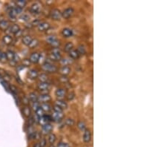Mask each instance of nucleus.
<instances>
[{
	"instance_id": "obj_9",
	"label": "nucleus",
	"mask_w": 167,
	"mask_h": 147,
	"mask_svg": "<svg viewBox=\"0 0 167 147\" xmlns=\"http://www.w3.org/2000/svg\"><path fill=\"white\" fill-rule=\"evenodd\" d=\"M83 141L85 143H89L91 140V133L89 129H85L83 134Z\"/></svg>"
},
{
	"instance_id": "obj_38",
	"label": "nucleus",
	"mask_w": 167,
	"mask_h": 147,
	"mask_svg": "<svg viewBox=\"0 0 167 147\" xmlns=\"http://www.w3.org/2000/svg\"><path fill=\"white\" fill-rule=\"evenodd\" d=\"M60 63H61V65H63V66H66V65H69L70 61L68 59H66V58H63V59L61 58V59H60Z\"/></svg>"
},
{
	"instance_id": "obj_37",
	"label": "nucleus",
	"mask_w": 167,
	"mask_h": 147,
	"mask_svg": "<svg viewBox=\"0 0 167 147\" xmlns=\"http://www.w3.org/2000/svg\"><path fill=\"white\" fill-rule=\"evenodd\" d=\"M56 39H57L55 36H49V37H48L46 38V42L48 44H51V42H53Z\"/></svg>"
},
{
	"instance_id": "obj_12",
	"label": "nucleus",
	"mask_w": 167,
	"mask_h": 147,
	"mask_svg": "<svg viewBox=\"0 0 167 147\" xmlns=\"http://www.w3.org/2000/svg\"><path fill=\"white\" fill-rule=\"evenodd\" d=\"M71 72V68L69 65H66V66H63L60 69V73L63 76H67L70 74Z\"/></svg>"
},
{
	"instance_id": "obj_53",
	"label": "nucleus",
	"mask_w": 167,
	"mask_h": 147,
	"mask_svg": "<svg viewBox=\"0 0 167 147\" xmlns=\"http://www.w3.org/2000/svg\"><path fill=\"white\" fill-rule=\"evenodd\" d=\"M49 147H55V146H53V145H51Z\"/></svg>"
},
{
	"instance_id": "obj_10",
	"label": "nucleus",
	"mask_w": 167,
	"mask_h": 147,
	"mask_svg": "<svg viewBox=\"0 0 167 147\" xmlns=\"http://www.w3.org/2000/svg\"><path fill=\"white\" fill-rule=\"evenodd\" d=\"M39 31H46L50 28V24L48 22H41L37 26Z\"/></svg>"
},
{
	"instance_id": "obj_31",
	"label": "nucleus",
	"mask_w": 167,
	"mask_h": 147,
	"mask_svg": "<svg viewBox=\"0 0 167 147\" xmlns=\"http://www.w3.org/2000/svg\"><path fill=\"white\" fill-rule=\"evenodd\" d=\"M0 62H2V63H5V62H8V58H7L6 53L2 52V53L0 55Z\"/></svg>"
},
{
	"instance_id": "obj_28",
	"label": "nucleus",
	"mask_w": 167,
	"mask_h": 147,
	"mask_svg": "<svg viewBox=\"0 0 167 147\" xmlns=\"http://www.w3.org/2000/svg\"><path fill=\"white\" fill-rule=\"evenodd\" d=\"M38 78L41 83H46L48 80V77L46 74H41L40 75L38 76Z\"/></svg>"
},
{
	"instance_id": "obj_13",
	"label": "nucleus",
	"mask_w": 167,
	"mask_h": 147,
	"mask_svg": "<svg viewBox=\"0 0 167 147\" xmlns=\"http://www.w3.org/2000/svg\"><path fill=\"white\" fill-rule=\"evenodd\" d=\"M2 41H3V42L5 43V45H10L13 44V42H14V40H13L12 37H11V35H8V34H7V35H5L3 37V38H2Z\"/></svg>"
},
{
	"instance_id": "obj_48",
	"label": "nucleus",
	"mask_w": 167,
	"mask_h": 147,
	"mask_svg": "<svg viewBox=\"0 0 167 147\" xmlns=\"http://www.w3.org/2000/svg\"><path fill=\"white\" fill-rule=\"evenodd\" d=\"M21 19H23V20H24V21H28V19H29V16H28L27 14H23V15H22Z\"/></svg>"
},
{
	"instance_id": "obj_15",
	"label": "nucleus",
	"mask_w": 167,
	"mask_h": 147,
	"mask_svg": "<svg viewBox=\"0 0 167 147\" xmlns=\"http://www.w3.org/2000/svg\"><path fill=\"white\" fill-rule=\"evenodd\" d=\"M10 23L7 20H2L0 21V29L2 31H7L8 28H9Z\"/></svg>"
},
{
	"instance_id": "obj_41",
	"label": "nucleus",
	"mask_w": 167,
	"mask_h": 147,
	"mask_svg": "<svg viewBox=\"0 0 167 147\" xmlns=\"http://www.w3.org/2000/svg\"><path fill=\"white\" fill-rule=\"evenodd\" d=\"M63 109H62L60 107L57 106V105H54V111H56V112H60V113H63Z\"/></svg>"
},
{
	"instance_id": "obj_6",
	"label": "nucleus",
	"mask_w": 167,
	"mask_h": 147,
	"mask_svg": "<svg viewBox=\"0 0 167 147\" xmlns=\"http://www.w3.org/2000/svg\"><path fill=\"white\" fill-rule=\"evenodd\" d=\"M51 96L49 94H41L40 96L38 97V102H41V103H47L51 100Z\"/></svg>"
},
{
	"instance_id": "obj_16",
	"label": "nucleus",
	"mask_w": 167,
	"mask_h": 147,
	"mask_svg": "<svg viewBox=\"0 0 167 147\" xmlns=\"http://www.w3.org/2000/svg\"><path fill=\"white\" fill-rule=\"evenodd\" d=\"M55 105H57V106L60 107L62 109H66V108H67L68 107L67 103H66L64 100H63V99H57V100H56Z\"/></svg>"
},
{
	"instance_id": "obj_34",
	"label": "nucleus",
	"mask_w": 167,
	"mask_h": 147,
	"mask_svg": "<svg viewBox=\"0 0 167 147\" xmlns=\"http://www.w3.org/2000/svg\"><path fill=\"white\" fill-rule=\"evenodd\" d=\"M65 123H66V126H72L74 125L75 122L73 119H71V118H67L66 120H65Z\"/></svg>"
},
{
	"instance_id": "obj_19",
	"label": "nucleus",
	"mask_w": 167,
	"mask_h": 147,
	"mask_svg": "<svg viewBox=\"0 0 167 147\" xmlns=\"http://www.w3.org/2000/svg\"><path fill=\"white\" fill-rule=\"evenodd\" d=\"M23 114L25 117H30L31 115V110L29 108V106L26 105L25 107H23Z\"/></svg>"
},
{
	"instance_id": "obj_3",
	"label": "nucleus",
	"mask_w": 167,
	"mask_h": 147,
	"mask_svg": "<svg viewBox=\"0 0 167 147\" xmlns=\"http://www.w3.org/2000/svg\"><path fill=\"white\" fill-rule=\"evenodd\" d=\"M20 30V26L18 25H17V24H14V25L9 26V28L7 30V33L8 34V35H11V34H14L15 35Z\"/></svg>"
},
{
	"instance_id": "obj_4",
	"label": "nucleus",
	"mask_w": 167,
	"mask_h": 147,
	"mask_svg": "<svg viewBox=\"0 0 167 147\" xmlns=\"http://www.w3.org/2000/svg\"><path fill=\"white\" fill-rule=\"evenodd\" d=\"M74 9L72 8V7H68V8H66V9H65L64 10V11L62 13V17H63L64 19H69V18L71 17V16L73 15V13H74Z\"/></svg>"
},
{
	"instance_id": "obj_43",
	"label": "nucleus",
	"mask_w": 167,
	"mask_h": 147,
	"mask_svg": "<svg viewBox=\"0 0 167 147\" xmlns=\"http://www.w3.org/2000/svg\"><path fill=\"white\" fill-rule=\"evenodd\" d=\"M46 143H47V141L45 139H42L41 140L40 143H39V145H40L41 147H45V146H46Z\"/></svg>"
},
{
	"instance_id": "obj_51",
	"label": "nucleus",
	"mask_w": 167,
	"mask_h": 147,
	"mask_svg": "<svg viewBox=\"0 0 167 147\" xmlns=\"http://www.w3.org/2000/svg\"><path fill=\"white\" fill-rule=\"evenodd\" d=\"M9 63H10V65H12V66H14V65H16L17 62H16L14 60H11V61H9Z\"/></svg>"
},
{
	"instance_id": "obj_46",
	"label": "nucleus",
	"mask_w": 167,
	"mask_h": 147,
	"mask_svg": "<svg viewBox=\"0 0 167 147\" xmlns=\"http://www.w3.org/2000/svg\"><path fill=\"white\" fill-rule=\"evenodd\" d=\"M60 81L63 82V83H67V82L69 81L67 79V77H66V76H62V77L60 78Z\"/></svg>"
},
{
	"instance_id": "obj_39",
	"label": "nucleus",
	"mask_w": 167,
	"mask_h": 147,
	"mask_svg": "<svg viewBox=\"0 0 167 147\" xmlns=\"http://www.w3.org/2000/svg\"><path fill=\"white\" fill-rule=\"evenodd\" d=\"M50 45H51L54 48H58L59 46L60 45V42L59 41L58 39H56V40H54L53 42H51Z\"/></svg>"
},
{
	"instance_id": "obj_33",
	"label": "nucleus",
	"mask_w": 167,
	"mask_h": 147,
	"mask_svg": "<svg viewBox=\"0 0 167 147\" xmlns=\"http://www.w3.org/2000/svg\"><path fill=\"white\" fill-rule=\"evenodd\" d=\"M38 44H39V41L36 39H33V40H32L31 44L28 45V47L30 48H34L35 47H36L38 45Z\"/></svg>"
},
{
	"instance_id": "obj_11",
	"label": "nucleus",
	"mask_w": 167,
	"mask_h": 147,
	"mask_svg": "<svg viewBox=\"0 0 167 147\" xmlns=\"http://www.w3.org/2000/svg\"><path fill=\"white\" fill-rule=\"evenodd\" d=\"M52 129H53V126L52 125L50 124V123H47V124L44 125V126H42V133L45 134V135L51 133V132L52 131Z\"/></svg>"
},
{
	"instance_id": "obj_26",
	"label": "nucleus",
	"mask_w": 167,
	"mask_h": 147,
	"mask_svg": "<svg viewBox=\"0 0 167 147\" xmlns=\"http://www.w3.org/2000/svg\"><path fill=\"white\" fill-rule=\"evenodd\" d=\"M73 48H74V44L72 42H69L66 43V45H65L64 50L66 52H69Z\"/></svg>"
},
{
	"instance_id": "obj_7",
	"label": "nucleus",
	"mask_w": 167,
	"mask_h": 147,
	"mask_svg": "<svg viewBox=\"0 0 167 147\" xmlns=\"http://www.w3.org/2000/svg\"><path fill=\"white\" fill-rule=\"evenodd\" d=\"M63 117H64V115H63V113L56 112V111H54L52 115H51L52 120H54V121H57V122L61 121V120H63Z\"/></svg>"
},
{
	"instance_id": "obj_54",
	"label": "nucleus",
	"mask_w": 167,
	"mask_h": 147,
	"mask_svg": "<svg viewBox=\"0 0 167 147\" xmlns=\"http://www.w3.org/2000/svg\"><path fill=\"white\" fill-rule=\"evenodd\" d=\"M1 53H2V52H1V50H0V55H1Z\"/></svg>"
},
{
	"instance_id": "obj_50",
	"label": "nucleus",
	"mask_w": 167,
	"mask_h": 147,
	"mask_svg": "<svg viewBox=\"0 0 167 147\" xmlns=\"http://www.w3.org/2000/svg\"><path fill=\"white\" fill-rule=\"evenodd\" d=\"M30 60L29 59H25L24 60V66H28L30 65Z\"/></svg>"
},
{
	"instance_id": "obj_42",
	"label": "nucleus",
	"mask_w": 167,
	"mask_h": 147,
	"mask_svg": "<svg viewBox=\"0 0 167 147\" xmlns=\"http://www.w3.org/2000/svg\"><path fill=\"white\" fill-rule=\"evenodd\" d=\"M9 88H10V90L11 91V92L14 94H16L17 93V88L14 86H10Z\"/></svg>"
},
{
	"instance_id": "obj_29",
	"label": "nucleus",
	"mask_w": 167,
	"mask_h": 147,
	"mask_svg": "<svg viewBox=\"0 0 167 147\" xmlns=\"http://www.w3.org/2000/svg\"><path fill=\"white\" fill-rule=\"evenodd\" d=\"M56 140H57V137H56V135L54 134H49V135H48V142L51 145H53L55 143Z\"/></svg>"
},
{
	"instance_id": "obj_40",
	"label": "nucleus",
	"mask_w": 167,
	"mask_h": 147,
	"mask_svg": "<svg viewBox=\"0 0 167 147\" xmlns=\"http://www.w3.org/2000/svg\"><path fill=\"white\" fill-rule=\"evenodd\" d=\"M32 106H33L34 109L35 111H36V110H37L38 108H39V107H40V104H39V102L37 101V102H33V105H32Z\"/></svg>"
},
{
	"instance_id": "obj_49",
	"label": "nucleus",
	"mask_w": 167,
	"mask_h": 147,
	"mask_svg": "<svg viewBox=\"0 0 167 147\" xmlns=\"http://www.w3.org/2000/svg\"><path fill=\"white\" fill-rule=\"evenodd\" d=\"M22 34H23V31H22V30L20 29V31H18V32L17 33V34H15V36H16V37H17V38H18V37H21L22 36Z\"/></svg>"
},
{
	"instance_id": "obj_36",
	"label": "nucleus",
	"mask_w": 167,
	"mask_h": 147,
	"mask_svg": "<svg viewBox=\"0 0 167 147\" xmlns=\"http://www.w3.org/2000/svg\"><path fill=\"white\" fill-rule=\"evenodd\" d=\"M35 112H36V114H36L38 117H42L43 115H45V114H44V111H42V109L40 108V107H39L37 110H36Z\"/></svg>"
},
{
	"instance_id": "obj_14",
	"label": "nucleus",
	"mask_w": 167,
	"mask_h": 147,
	"mask_svg": "<svg viewBox=\"0 0 167 147\" xmlns=\"http://www.w3.org/2000/svg\"><path fill=\"white\" fill-rule=\"evenodd\" d=\"M62 34H63V36L65 38H69V37H72V35H73V31L71 29H69V28H66L62 31Z\"/></svg>"
},
{
	"instance_id": "obj_2",
	"label": "nucleus",
	"mask_w": 167,
	"mask_h": 147,
	"mask_svg": "<svg viewBox=\"0 0 167 147\" xmlns=\"http://www.w3.org/2000/svg\"><path fill=\"white\" fill-rule=\"evenodd\" d=\"M51 18L53 20H60L62 18V13L58 9H54L51 12Z\"/></svg>"
},
{
	"instance_id": "obj_35",
	"label": "nucleus",
	"mask_w": 167,
	"mask_h": 147,
	"mask_svg": "<svg viewBox=\"0 0 167 147\" xmlns=\"http://www.w3.org/2000/svg\"><path fill=\"white\" fill-rule=\"evenodd\" d=\"M77 127L81 131L85 130V123L82 121H79L77 123Z\"/></svg>"
},
{
	"instance_id": "obj_21",
	"label": "nucleus",
	"mask_w": 167,
	"mask_h": 147,
	"mask_svg": "<svg viewBox=\"0 0 167 147\" xmlns=\"http://www.w3.org/2000/svg\"><path fill=\"white\" fill-rule=\"evenodd\" d=\"M33 40V38H32L31 36L29 35H26V36H24L23 38V44L26 45L28 46L29 45L31 44V41Z\"/></svg>"
},
{
	"instance_id": "obj_18",
	"label": "nucleus",
	"mask_w": 167,
	"mask_h": 147,
	"mask_svg": "<svg viewBox=\"0 0 167 147\" xmlns=\"http://www.w3.org/2000/svg\"><path fill=\"white\" fill-rule=\"evenodd\" d=\"M49 83H39V84H38L37 87H38V89L40 91H45V90H48V88H49Z\"/></svg>"
},
{
	"instance_id": "obj_30",
	"label": "nucleus",
	"mask_w": 167,
	"mask_h": 147,
	"mask_svg": "<svg viewBox=\"0 0 167 147\" xmlns=\"http://www.w3.org/2000/svg\"><path fill=\"white\" fill-rule=\"evenodd\" d=\"M6 56L7 58H8V60L9 61L14 60L15 53H14L13 51H11V50H8V51L6 52Z\"/></svg>"
},
{
	"instance_id": "obj_20",
	"label": "nucleus",
	"mask_w": 167,
	"mask_h": 147,
	"mask_svg": "<svg viewBox=\"0 0 167 147\" xmlns=\"http://www.w3.org/2000/svg\"><path fill=\"white\" fill-rule=\"evenodd\" d=\"M55 94L57 97L61 99V98H63L65 96H66V91H65L63 88H58L57 89V91H56Z\"/></svg>"
},
{
	"instance_id": "obj_44",
	"label": "nucleus",
	"mask_w": 167,
	"mask_h": 147,
	"mask_svg": "<svg viewBox=\"0 0 167 147\" xmlns=\"http://www.w3.org/2000/svg\"><path fill=\"white\" fill-rule=\"evenodd\" d=\"M23 102L26 105H28L29 104V99L27 97H24V98H23Z\"/></svg>"
},
{
	"instance_id": "obj_27",
	"label": "nucleus",
	"mask_w": 167,
	"mask_h": 147,
	"mask_svg": "<svg viewBox=\"0 0 167 147\" xmlns=\"http://www.w3.org/2000/svg\"><path fill=\"white\" fill-rule=\"evenodd\" d=\"M28 99L33 102H37V101H38V96L36 94L34 93V92H31V93L29 94Z\"/></svg>"
},
{
	"instance_id": "obj_25",
	"label": "nucleus",
	"mask_w": 167,
	"mask_h": 147,
	"mask_svg": "<svg viewBox=\"0 0 167 147\" xmlns=\"http://www.w3.org/2000/svg\"><path fill=\"white\" fill-rule=\"evenodd\" d=\"M49 57L51 60L59 61L61 59V54H58V53H51Z\"/></svg>"
},
{
	"instance_id": "obj_22",
	"label": "nucleus",
	"mask_w": 167,
	"mask_h": 147,
	"mask_svg": "<svg viewBox=\"0 0 167 147\" xmlns=\"http://www.w3.org/2000/svg\"><path fill=\"white\" fill-rule=\"evenodd\" d=\"M69 56H70V57L73 59H78L79 56V53L77 52V50H74V49H72L71 51H69Z\"/></svg>"
},
{
	"instance_id": "obj_32",
	"label": "nucleus",
	"mask_w": 167,
	"mask_h": 147,
	"mask_svg": "<svg viewBox=\"0 0 167 147\" xmlns=\"http://www.w3.org/2000/svg\"><path fill=\"white\" fill-rule=\"evenodd\" d=\"M77 52L79 53V55H84L85 53V47H84L82 45H79L78 46V48H77Z\"/></svg>"
},
{
	"instance_id": "obj_52",
	"label": "nucleus",
	"mask_w": 167,
	"mask_h": 147,
	"mask_svg": "<svg viewBox=\"0 0 167 147\" xmlns=\"http://www.w3.org/2000/svg\"><path fill=\"white\" fill-rule=\"evenodd\" d=\"M34 147H41L40 145H39V143H36L34 145Z\"/></svg>"
},
{
	"instance_id": "obj_45",
	"label": "nucleus",
	"mask_w": 167,
	"mask_h": 147,
	"mask_svg": "<svg viewBox=\"0 0 167 147\" xmlns=\"http://www.w3.org/2000/svg\"><path fill=\"white\" fill-rule=\"evenodd\" d=\"M1 83H2V86H4V87H5V88H6V90L8 91H9V90H10V88H9V87H8V85H7V83H6V82L5 81H1Z\"/></svg>"
},
{
	"instance_id": "obj_5",
	"label": "nucleus",
	"mask_w": 167,
	"mask_h": 147,
	"mask_svg": "<svg viewBox=\"0 0 167 147\" xmlns=\"http://www.w3.org/2000/svg\"><path fill=\"white\" fill-rule=\"evenodd\" d=\"M30 12L31 13H34V14H38V13H40L41 10V5L39 3H34L30 7Z\"/></svg>"
},
{
	"instance_id": "obj_23",
	"label": "nucleus",
	"mask_w": 167,
	"mask_h": 147,
	"mask_svg": "<svg viewBox=\"0 0 167 147\" xmlns=\"http://www.w3.org/2000/svg\"><path fill=\"white\" fill-rule=\"evenodd\" d=\"M16 7H19L20 9H23V7H26V5L27 4V1L25 0H19V1H15Z\"/></svg>"
},
{
	"instance_id": "obj_47",
	"label": "nucleus",
	"mask_w": 167,
	"mask_h": 147,
	"mask_svg": "<svg viewBox=\"0 0 167 147\" xmlns=\"http://www.w3.org/2000/svg\"><path fill=\"white\" fill-rule=\"evenodd\" d=\"M74 98V93H69L68 95V99L69 100H72Z\"/></svg>"
},
{
	"instance_id": "obj_24",
	"label": "nucleus",
	"mask_w": 167,
	"mask_h": 147,
	"mask_svg": "<svg viewBox=\"0 0 167 147\" xmlns=\"http://www.w3.org/2000/svg\"><path fill=\"white\" fill-rule=\"evenodd\" d=\"M40 108L44 112H49L51 110V106L48 103H41Z\"/></svg>"
},
{
	"instance_id": "obj_8",
	"label": "nucleus",
	"mask_w": 167,
	"mask_h": 147,
	"mask_svg": "<svg viewBox=\"0 0 167 147\" xmlns=\"http://www.w3.org/2000/svg\"><path fill=\"white\" fill-rule=\"evenodd\" d=\"M39 58H40V54L37 52H34V53H31L29 60L32 63H37L39 60Z\"/></svg>"
},
{
	"instance_id": "obj_17",
	"label": "nucleus",
	"mask_w": 167,
	"mask_h": 147,
	"mask_svg": "<svg viewBox=\"0 0 167 147\" xmlns=\"http://www.w3.org/2000/svg\"><path fill=\"white\" fill-rule=\"evenodd\" d=\"M39 76L38 74V71L35 69H31L30 71H28V77L31 80H35Z\"/></svg>"
},
{
	"instance_id": "obj_1",
	"label": "nucleus",
	"mask_w": 167,
	"mask_h": 147,
	"mask_svg": "<svg viewBox=\"0 0 167 147\" xmlns=\"http://www.w3.org/2000/svg\"><path fill=\"white\" fill-rule=\"evenodd\" d=\"M42 68L44 71L48 73H55L57 71V66L48 62H45V63L42 64Z\"/></svg>"
}]
</instances>
